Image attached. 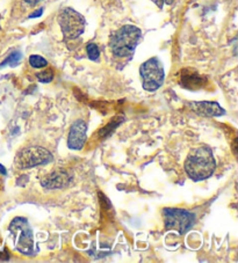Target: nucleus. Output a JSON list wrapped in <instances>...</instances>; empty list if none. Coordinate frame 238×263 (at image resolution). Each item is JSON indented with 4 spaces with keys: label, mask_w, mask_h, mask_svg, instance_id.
<instances>
[{
    "label": "nucleus",
    "mask_w": 238,
    "mask_h": 263,
    "mask_svg": "<svg viewBox=\"0 0 238 263\" xmlns=\"http://www.w3.org/2000/svg\"><path fill=\"white\" fill-rule=\"evenodd\" d=\"M215 167L213 152L207 146L193 148L185 160V171L193 181H202L211 177Z\"/></svg>",
    "instance_id": "obj_1"
},
{
    "label": "nucleus",
    "mask_w": 238,
    "mask_h": 263,
    "mask_svg": "<svg viewBox=\"0 0 238 263\" xmlns=\"http://www.w3.org/2000/svg\"><path fill=\"white\" fill-rule=\"evenodd\" d=\"M141 36L140 28L132 25L121 27L111 39V49L113 55L119 58L131 57L139 44Z\"/></svg>",
    "instance_id": "obj_2"
},
{
    "label": "nucleus",
    "mask_w": 238,
    "mask_h": 263,
    "mask_svg": "<svg viewBox=\"0 0 238 263\" xmlns=\"http://www.w3.org/2000/svg\"><path fill=\"white\" fill-rule=\"evenodd\" d=\"M10 231L15 238V248L18 252L25 255L34 253V234L27 219L22 217H17L12 220Z\"/></svg>",
    "instance_id": "obj_3"
},
{
    "label": "nucleus",
    "mask_w": 238,
    "mask_h": 263,
    "mask_svg": "<svg viewBox=\"0 0 238 263\" xmlns=\"http://www.w3.org/2000/svg\"><path fill=\"white\" fill-rule=\"evenodd\" d=\"M143 88L148 92H155L162 86L165 79L163 64L158 58H150L140 67Z\"/></svg>",
    "instance_id": "obj_4"
},
{
    "label": "nucleus",
    "mask_w": 238,
    "mask_h": 263,
    "mask_svg": "<svg viewBox=\"0 0 238 263\" xmlns=\"http://www.w3.org/2000/svg\"><path fill=\"white\" fill-rule=\"evenodd\" d=\"M57 21L62 33L66 39L75 40L79 37L85 29V19L82 14L70 7H65L59 12Z\"/></svg>",
    "instance_id": "obj_5"
},
{
    "label": "nucleus",
    "mask_w": 238,
    "mask_h": 263,
    "mask_svg": "<svg viewBox=\"0 0 238 263\" xmlns=\"http://www.w3.org/2000/svg\"><path fill=\"white\" fill-rule=\"evenodd\" d=\"M52 161V155L41 146H29L22 148L15 158L14 164L19 169H29L38 166L47 165Z\"/></svg>",
    "instance_id": "obj_6"
},
{
    "label": "nucleus",
    "mask_w": 238,
    "mask_h": 263,
    "mask_svg": "<svg viewBox=\"0 0 238 263\" xmlns=\"http://www.w3.org/2000/svg\"><path fill=\"white\" fill-rule=\"evenodd\" d=\"M163 216L165 228L168 231H177L179 234H185L194 225V214L181 209H164Z\"/></svg>",
    "instance_id": "obj_7"
},
{
    "label": "nucleus",
    "mask_w": 238,
    "mask_h": 263,
    "mask_svg": "<svg viewBox=\"0 0 238 263\" xmlns=\"http://www.w3.org/2000/svg\"><path fill=\"white\" fill-rule=\"evenodd\" d=\"M87 124L83 120H77L69 132L67 146L72 149H82L86 143Z\"/></svg>",
    "instance_id": "obj_8"
},
{
    "label": "nucleus",
    "mask_w": 238,
    "mask_h": 263,
    "mask_svg": "<svg viewBox=\"0 0 238 263\" xmlns=\"http://www.w3.org/2000/svg\"><path fill=\"white\" fill-rule=\"evenodd\" d=\"M179 84L180 86L187 88V90L196 91L205 87V85L207 84V79L197 73L196 71L191 70V68H186V70H183L180 72Z\"/></svg>",
    "instance_id": "obj_9"
},
{
    "label": "nucleus",
    "mask_w": 238,
    "mask_h": 263,
    "mask_svg": "<svg viewBox=\"0 0 238 263\" xmlns=\"http://www.w3.org/2000/svg\"><path fill=\"white\" fill-rule=\"evenodd\" d=\"M188 104L193 111L203 117H219L225 114L224 109L217 102L202 101V102H189Z\"/></svg>",
    "instance_id": "obj_10"
},
{
    "label": "nucleus",
    "mask_w": 238,
    "mask_h": 263,
    "mask_svg": "<svg viewBox=\"0 0 238 263\" xmlns=\"http://www.w3.org/2000/svg\"><path fill=\"white\" fill-rule=\"evenodd\" d=\"M71 177L64 171H54L43 177L41 181L42 187L47 189H60L70 183Z\"/></svg>",
    "instance_id": "obj_11"
},
{
    "label": "nucleus",
    "mask_w": 238,
    "mask_h": 263,
    "mask_svg": "<svg viewBox=\"0 0 238 263\" xmlns=\"http://www.w3.org/2000/svg\"><path fill=\"white\" fill-rule=\"evenodd\" d=\"M22 58V54L20 51H13L4 62L0 64V67L4 66H17Z\"/></svg>",
    "instance_id": "obj_12"
},
{
    "label": "nucleus",
    "mask_w": 238,
    "mask_h": 263,
    "mask_svg": "<svg viewBox=\"0 0 238 263\" xmlns=\"http://www.w3.org/2000/svg\"><path fill=\"white\" fill-rule=\"evenodd\" d=\"M29 64L35 68H42L48 65V62L46 58H43L42 56L39 55H31L29 57Z\"/></svg>",
    "instance_id": "obj_13"
},
{
    "label": "nucleus",
    "mask_w": 238,
    "mask_h": 263,
    "mask_svg": "<svg viewBox=\"0 0 238 263\" xmlns=\"http://www.w3.org/2000/svg\"><path fill=\"white\" fill-rule=\"evenodd\" d=\"M86 51H87L88 58H90L91 60H94V62H96V60L99 59L100 50H99V48H98V46H96V44L88 43L87 47H86Z\"/></svg>",
    "instance_id": "obj_14"
},
{
    "label": "nucleus",
    "mask_w": 238,
    "mask_h": 263,
    "mask_svg": "<svg viewBox=\"0 0 238 263\" xmlns=\"http://www.w3.org/2000/svg\"><path fill=\"white\" fill-rule=\"evenodd\" d=\"M36 77H38L39 82L48 84V83H50L52 79H54V72H52V70H46V71L39 72V73L36 74Z\"/></svg>",
    "instance_id": "obj_15"
},
{
    "label": "nucleus",
    "mask_w": 238,
    "mask_h": 263,
    "mask_svg": "<svg viewBox=\"0 0 238 263\" xmlns=\"http://www.w3.org/2000/svg\"><path fill=\"white\" fill-rule=\"evenodd\" d=\"M152 2L155 3L157 6L160 7V9H163L164 5H171L175 0H152Z\"/></svg>",
    "instance_id": "obj_16"
},
{
    "label": "nucleus",
    "mask_w": 238,
    "mask_h": 263,
    "mask_svg": "<svg viewBox=\"0 0 238 263\" xmlns=\"http://www.w3.org/2000/svg\"><path fill=\"white\" fill-rule=\"evenodd\" d=\"M42 13H43V10H42V9H40V10H38V11H36V12H34V13H31V14L29 15V19H33V18H39V17H41Z\"/></svg>",
    "instance_id": "obj_17"
},
{
    "label": "nucleus",
    "mask_w": 238,
    "mask_h": 263,
    "mask_svg": "<svg viewBox=\"0 0 238 263\" xmlns=\"http://www.w3.org/2000/svg\"><path fill=\"white\" fill-rule=\"evenodd\" d=\"M0 174H2V175H6L7 174V171H6V168L4 167V166L0 164Z\"/></svg>",
    "instance_id": "obj_18"
},
{
    "label": "nucleus",
    "mask_w": 238,
    "mask_h": 263,
    "mask_svg": "<svg viewBox=\"0 0 238 263\" xmlns=\"http://www.w3.org/2000/svg\"><path fill=\"white\" fill-rule=\"evenodd\" d=\"M26 3H28V4H30V5H35V4H38L40 0H25Z\"/></svg>",
    "instance_id": "obj_19"
}]
</instances>
